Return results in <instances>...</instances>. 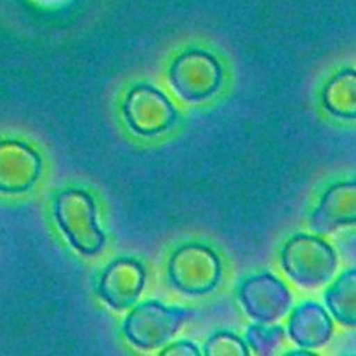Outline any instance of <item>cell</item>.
<instances>
[{
  "label": "cell",
  "mask_w": 356,
  "mask_h": 356,
  "mask_svg": "<svg viewBox=\"0 0 356 356\" xmlns=\"http://www.w3.org/2000/svg\"><path fill=\"white\" fill-rule=\"evenodd\" d=\"M54 219L70 245L83 256H96L101 252L106 236L97 225L96 202L87 191L68 188L56 197Z\"/></svg>",
  "instance_id": "1"
},
{
  "label": "cell",
  "mask_w": 356,
  "mask_h": 356,
  "mask_svg": "<svg viewBox=\"0 0 356 356\" xmlns=\"http://www.w3.org/2000/svg\"><path fill=\"white\" fill-rule=\"evenodd\" d=\"M282 266L298 285L316 289L325 285L337 270V254L315 235H296L282 250Z\"/></svg>",
  "instance_id": "2"
},
{
  "label": "cell",
  "mask_w": 356,
  "mask_h": 356,
  "mask_svg": "<svg viewBox=\"0 0 356 356\" xmlns=\"http://www.w3.org/2000/svg\"><path fill=\"white\" fill-rule=\"evenodd\" d=\"M191 312L176 306H165L159 301H146L134 306L124 320V336L132 346L152 351L169 343Z\"/></svg>",
  "instance_id": "3"
},
{
  "label": "cell",
  "mask_w": 356,
  "mask_h": 356,
  "mask_svg": "<svg viewBox=\"0 0 356 356\" xmlns=\"http://www.w3.org/2000/svg\"><path fill=\"white\" fill-rule=\"evenodd\" d=\"M222 266L218 254L202 243L181 245L170 256L169 280L174 289L188 296H204L221 282Z\"/></svg>",
  "instance_id": "4"
},
{
  "label": "cell",
  "mask_w": 356,
  "mask_h": 356,
  "mask_svg": "<svg viewBox=\"0 0 356 356\" xmlns=\"http://www.w3.org/2000/svg\"><path fill=\"white\" fill-rule=\"evenodd\" d=\"M169 79L181 99L198 103L219 90L222 83V66L211 52L188 49L172 61Z\"/></svg>",
  "instance_id": "5"
},
{
  "label": "cell",
  "mask_w": 356,
  "mask_h": 356,
  "mask_svg": "<svg viewBox=\"0 0 356 356\" xmlns=\"http://www.w3.org/2000/svg\"><path fill=\"white\" fill-rule=\"evenodd\" d=\"M122 113L129 127L146 138L162 134L177 120V111L169 97L146 83L129 90L122 104Z\"/></svg>",
  "instance_id": "6"
},
{
  "label": "cell",
  "mask_w": 356,
  "mask_h": 356,
  "mask_svg": "<svg viewBox=\"0 0 356 356\" xmlns=\"http://www.w3.org/2000/svg\"><path fill=\"white\" fill-rule=\"evenodd\" d=\"M242 308L247 315L261 323H273L292 306V294L287 285L271 273L249 277L238 292Z\"/></svg>",
  "instance_id": "7"
},
{
  "label": "cell",
  "mask_w": 356,
  "mask_h": 356,
  "mask_svg": "<svg viewBox=\"0 0 356 356\" xmlns=\"http://www.w3.org/2000/svg\"><path fill=\"white\" fill-rule=\"evenodd\" d=\"M146 271L132 257H118L101 275L97 294L115 312H124L136 305L145 289Z\"/></svg>",
  "instance_id": "8"
},
{
  "label": "cell",
  "mask_w": 356,
  "mask_h": 356,
  "mask_svg": "<svg viewBox=\"0 0 356 356\" xmlns=\"http://www.w3.org/2000/svg\"><path fill=\"white\" fill-rule=\"evenodd\" d=\"M40 172V155L31 146L16 139L0 141V193H26L37 183Z\"/></svg>",
  "instance_id": "9"
},
{
  "label": "cell",
  "mask_w": 356,
  "mask_h": 356,
  "mask_svg": "<svg viewBox=\"0 0 356 356\" xmlns=\"http://www.w3.org/2000/svg\"><path fill=\"white\" fill-rule=\"evenodd\" d=\"M356 221V184L355 181L337 183L323 193L318 207L312 214V228L320 235L337 232Z\"/></svg>",
  "instance_id": "10"
},
{
  "label": "cell",
  "mask_w": 356,
  "mask_h": 356,
  "mask_svg": "<svg viewBox=\"0 0 356 356\" xmlns=\"http://www.w3.org/2000/svg\"><path fill=\"white\" fill-rule=\"evenodd\" d=\"M287 332L299 348L316 350L325 346L332 339L334 322L322 306L308 301L292 312Z\"/></svg>",
  "instance_id": "11"
},
{
  "label": "cell",
  "mask_w": 356,
  "mask_h": 356,
  "mask_svg": "<svg viewBox=\"0 0 356 356\" xmlns=\"http://www.w3.org/2000/svg\"><path fill=\"white\" fill-rule=\"evenodd\" d=\"M323 106L339 118L355 120L356 117V73L353 68L343 70L329 80L322 92Z\"/></svg>",
  "instance_id": "12"
},
{
  "label": "cell",
  "mask_w": 356,
  "mask_h": 356,
  "mask_svg": "<svg viewBox=\"0 0 356 356\" xmlns=\"http://www.w3.org/2000/svg\"><path fill=\"white\" fill-rule=\"evenodd\" d=\"M325 302L334 318L348 329L356 325V271L341 275L325 292Z\"/></svg>",
  "instance_id": "13"
},
{
  "label": "cell",
  "mask_w": 356,
  "mask_h": 356,
  "mask_svg": "<svg viewBox=\"0 0 356 356\" xmlns=\"http://www.w3.org/2000/svg\"><path fill=\"white\" fill-rule=\"evenodd\" d=\"M287 332L282 325H270V323H254L247 330V348H250L254 355L271 356L277 355L284 346Z\"/></svg>",
  "instance_id": "14"
},
{
  "label": "cell",
  "mask_w": 356,
  "mask_h": 356,
  "mask_svg": "<svg viewBox=\"0 0 356 356\" xmlns=\"http://www.w3.org/2000/svg\"><path fill=\"white\" fill-rule=\"evenodd\" d=\"M204 353L207 356H247L249 348L235 334L218 332L207 341Z\"/></svg>",
  "instance_id": "15"
},
{
  "label": "cell",
  "mask_w": 356,
  "mask_h": 356,
  "mask_svg": "<svg viewBox=\"0 0 356 356\" xmlns=\"http://www.w3.org/2000/svg\"><path fill=\"white\" fill-rule=\"evenodd\" d=\"M160 355L165 356H198L200 355V350L195 346L191 341H177V343L169 344V346L162 348Z\"/></svg>",
  "instance_id": "16"
}]
</instances>
